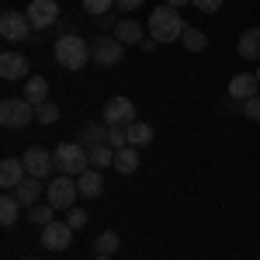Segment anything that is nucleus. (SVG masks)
Masks as SVG:
<instances>
[{"mask_svg": "<svg viewBox=\"0 0 260 260\" xmlns=\"http://www.w3.org/2000/svg\"><path fill=\"white\" fill-rule=\"evenodd\" d=\"M180 35H184V21H180L177 7L160 4V7L149 14V39H156V42H180Z\"/></svg>", "mask_w": 260, "mask_h": 260, "instance_id": "f257e3e1", "label": "nucleus"}, {"mask_svg": "<svg viewBox=\"0 0 260 260\" xmlns=\"http://www.w3.org/2000/svg\"><path fill=\"white\" fill-rule=\"evenodd\" d=\"M52 56L62 70H83L90 62V45L80 35H59L56 45H52Z\"/></svg>", "mask_w": 260, "mask_h": 260, "instance_id": "f03ea898", "label": "nucleus"}, {"mask_svg": "<svg viewBox=\"0 0 260 260\" xmlns=\"http://www.w3.org/2000/svg\"><path fill=\"white\" fill-rule=\"evenodd\" d=\"M52 156H56V167L66 177H80L83 170H90V153L83 149L80 142H59L52 149Z\"/></svg>", "mask_w": 260, "mask_h": 260, "instance_id": "7ed1b4c3", "label": "nucleus"}, {"mask_svg": "<svg viewBox=\"0 0 260 260\" xmlns=\"http://www.w3.org/2000/svg\"><path fill=\"white\" fill-rule=\"evenodd\" d=\"M35 121V104L24 98H4L0 101V125L4 128H24Z\"/></svg>", "mask_w": 260, "mask_h": 260, "instance_id": "20e7f679", "label": "nucleus"}, {"mask_svg": "<svg viewBox=\"0 0 260 260\" xmlns=\"http://www.w3.org/2000/svg\"><path fill=\"white\" fill-rule=\"evenodd\" d=\"M77 180L73 177H56V180H49V187H45V201L52 205V208H73V201H77Z\"/></svg>", "mask_w": 260, "mask_h": 260, "instance_id": "39448f33", "label": "nucleus"}, {"mask_svg": "<svg viewBox=\"0 0 260 260\" xmlns=\"http://www.w3.org/2000/svg\"><path fill=\"white\" fill-rule=\"evenodd\" d=\"M136 121V104L128 98H111L104 104V125L108 128H128Z\"/></svg>", "mask_w": 260, "mask_h": 260, "instance_id": "423d86ee", "label": "nucleus"}, {"mask_svg": "<svg viewBox=\"0 0 260 260\" xmlns=\"http://www.w3.org/2000/svg\"><path fill=\"white\" fill-rule=\"evenodd\" d=\"M73 233H77V229H73L70 222H56L52 219L49 225H42V246L52 250V253H62V250L73 243Z\"/></svg>", "mask_w": 260, "mask_h": 260, "instance_id": "0eeeda50", "label": "nucleus"}, {"mask_svg": "<svg viewBox=\"0 0 260 260\" xmlns=\"http://www.w3.org/2000/svg\"><path fill=\"white\" fill-rule=\"evenodd\" d=\"M121 56H125V45H121L115 35H101L94 45H90V59L98 66H118Z\"/></svg>", "mask_w": 260, "mask_h": 260, "instance_id": "6e6552de", "label": "nucleus"}, {"mask_svg": "<svg viewBox=\"0 0 260 260\" xmlns=\"http://www.w3.org/2000/svg\"><path fill=\"white\" fill-rule=\"evenodd\" d=\"M0 35L7 42H24L31 35V21L28 14H18V11H4L0 14Z\"/></svg>", "mask_w": 260, "mask_h": 260, "instance_id": "1a4fd4ad", "label": "nucleus"}, {"mask_svg": "<svg viewBox=\"0 0 260 260\" xmlns=\"http://www.w3.org/2000/svg\"><path fill=\"white\" fill-rule=\"evenodd\" d=\"M24 14L31 21V28H52L59 21V4L56 0H31Z\"/></svg>", "mask_w": 260, "mask_h": 260, "instance_id": "9d476101", "label": "nucleus"}, {"mask_svg": "<svg viewBox=\"0 0 260 260\" xmlns=\"http://www.w3.org/2000/svg\"><path fill=\"white\" fill-rule=\"evenodd\" d=\"M24 170H28V177H45L52 167H56V156H49L45 149H39V146H31V149H24Z\"/></svg>", "mask_w": 260, "mask_h": 260, "instance_id": "9b49d317", "label": "nucleus"}, {"mask_svg": "<svg viewBox=\"0 0 260 260\" xmlns=\"http://www.w3.org/2000/svg\"><path fill=\"white\" fill-rule=\"evenodd\" d=\"M0 77L4 80H24L28 77V59L21 52H14V49H7L0 56Z\"/></svg>", "mask_w": 260, "mask_h": 260, "instance_id": "f8f14e48", "label": "nucleus"}, {"mask_svg": "<svg viewBox=\"0 0 260 260\" xmlns=\"http://www.w3.org/2000/svg\"><path fill=\"white\" fill-rule=\"evenodd\" d=\"M42 194H45V184H42V177H24L14 187V198L21 201V208H31V205H39Z\"/></svg>", "mask_w": 260, "mask_h": 260, "instance_id": "ddd939ff", "label": "nucleus"}, {"mask_svg": "<svg viewBox=\"0 0 260 260\" xmlns=\"http://www.w3.org/2000/svg\"><path fill=\"white\" fill-rule=\"evenodd\" d=\"M24 177H28V170H24V160H14V156H7V160L0 163V187L14 191V187H18Z\"/></svg>", "mask_w": 260, "mask_h": 260, "instance_id": "4468645a", "label": "nucleus"}, {"mask_svg": "<svg viewBox=\"0 0 260 260\" xmlns=\"http://www.w3.org/2000/svg\"><path fill=\"white\" fill-rule=\"evenodd\" d=\"M257 87H260L257 73H240V77L229 80V94L236 101H250V98H257Z\"/></svg>", "mask_w": 260, "mask_h": 260, "instance_id": "2eb2a0df", "label": "nucleus"}, {"mask_svg": "<svg viewBox=\"0 0 260 260\" xmlns=\"http://www.w3.org/2000/svg\"><path fill=\"white\" fill-rule=\"evenodd\" d=\"M101 187H104V177H101V170H83L80 177H77V191H80V198H101Z\"/></svg>", "mask_w": 260, "mask_h": 260, "instance_id": "dca6fc26", "label": "nucleus"}, {"mask_svg": "<svg viewBox=\"0 0 260 260\" xmlns=\"http://www.w3.org/2000/svg\"><path fill=\"white\" fill-rule=\"evenodd\" d=\"M236 52H240L243 59H250V62H260V28H246V31H243Z\"/></svg>", "mask_w": 260, "mask_h": 260, "instance_id": "f3484780", "label": "nucleus"}, {"mask_svg": "<svg viewBox=\"0 0 260 260\" xmlns=\"http://www.w3.org/2000/svg\"><path fill=\"white\" fill-rule=\"evenodd\" d=\"M115 39L121 45H142V24L139 21H115Z\"/></svg>", "mask_w": 260, "mask_h": 260, "instance_id": "a211bd4d", "label": "nucleus"}, {"mask_svg": "<svg viewBox=\"0 0 260 260\" xmlns=\"http://www.w3.org/2000/svg\"><path fill=\"white\" fill-rule=\"evenodd\" d=\"M24 101L28 104H45L49 101V80L45 77H28L24 80Z\"/></svg>", "mask_w": 260, "mask_h": 260, "instance_id": "6ab92c4d", "label": "nucleus"}, {"mask_svg": "<svg viewBox=\"0 0 260 260\" xmlns=\"http://www.w3.org/2000/svg\"><path fill=\"white\" fill-rule=\"evenodd\" d=\"M125 136H128V146H149L153 142V125H146V121H132L128 128H125Z\"/></svg>", "mask_w": 260, "mask_h": 260, "instance_id": "aec40b11", "label": "nucleus"}, {"mask_svg": "<svg viewBox=\"0 0 260 260\" xmlns=\"http://www.w3.org/2000/svg\"><path fill=\"white\" fill-rule=\"evenodd\" d=\"M115 170L118 174H136L139 170V153H136V146H125L115 153Z\"/></svg>", "mask_w": 260, "mask_h": 260, "instance_id": "412c9836", "label": "nucleus"}, {"mask_svg": "<svg viewBox=\"0 0 260 260\" xmlns=\"http://www.w3.org/2000/svg\"><path fill=\"white\" fill-rule=\"evenodd\" d=\"M90 153V167L94 170H104V167H115V149L108 146V142H101V146H94V149H87Z\"/></svg>", "mask_w": 260, "mask_h": 260, "instance_id": "4be33fe9", "label": "nucleus"}, {"mask_svg": "<svg viewBox=\"0 0 260 260\" xmlns=\"http://www.w3.org/2000/svg\"><path fill=\"white\" fill-rule=\"evenodd\" d=\"M118 246H121V243H118V233H115V229H104L98 240H94V253H101V257H111Z\"/></svg>", "mask_w": 260, "mask_h": 260, "instance_id": "5701e85b", "label": "nucleus"}, {"mask_svg": "<svg viewBox=\"0 0 260 260\" xmlns=\"http://www.w3.org/2000/svg\"><path fill=\"white\" fill-rule=\"evenodd\" d=\"M18 215H21V201L14 198V194H4V198H0V222H4V225H14Z\"/></svg>", "mask_w": 260, "mask_h": 260, "instance_id": "b1692460", "label": "nucleus"}, {"mask_svg": "<svg viewBox=\"0 0 260 260\" xmlns=\"http://www.w3.org/2000/svg\"><path fill=\"white\" fill-rule=\"evenodd\" d=\"M180 45L187 49V52H201L205 45H208V35L198 31V28H184V35H180Z\"/></svg>", "mask_w": 260, "mask_h": 260, "instance_id": "393cba45", "label": "nucleus"}, {"mask_svg": "<svg viewBox=\"0 0 260 260\" xmlns=\"http://www.w3.org/2000/svg\"><path fill=\"white\" fill-rule=\"evenodd\" d=\"M77 142H80L83 149H94V146H101V142H104V128L90 121V125H83V132H80V139H77Z\"/></svg>", "mask_w": 260, "mask_h": 260, "instance_id": "a878e982", "label": "nucleus"}, {"mask_svg": "<svg viewBox=\"0 0 260 260\" xmlns=\"http://www.w3.org/2000/svg\"><path fill=\"white\" fill-rule=\"evenodd\" d=\"M35 121H42V125H56V121H59V104H52V101L35 104Z\"/></svg>", "mask_w": 260, "mask_h": 260, "instance_id": "bb28decb", "label": "nucleus"}, {"mask_svg": "<svg viewBox=\"0 0 260 260\" xmlns=\"http://www.w3.org/2000/svg\"><path fill=\"white\" fill-rule=\"evenodd\" d=\"M52 212H56V208H52L49 201H45V205L39 201V205H31V208H28V219L42 229V225H49V222H52Z\"/></svg>", "mask_w": 260, "mask_h": 260, "instance_id": "cd10ccee", "label": "nucleus"}, {"mask_svg": "<svg viewBox=\"0 0 260 260\" xmlns=\"http://www.w3.org/2000/svg\"><path fill=\"white\" fill-rule=\"evenodd\" d=\"M115 7V0H83V11L94 18H108V11Z\"/></svg>", "mask_w": 260, "mask_h": 260, "instance_id": "c85d7f7f", "label": "nucleus"}, {"mask_svg": "<svg viewBox=\"0 0 260 260\" xmlns=\"http://www.w3.org/2000/svg\"><path fill=\"white\" fill-rule=\"evenodd\" d=\"M104 142L118 153V149H125V146H128V136H125V128H108V132H104Z\"/></svg>", "mask_w": 260, "mask_h": 260, "instance_id": "c756f323", "label": "nucleus"}, {"mask_svg": "<svg viewBox=\"0 0 260 260\" xmlns=\"http://www.w3.org/2000/svg\"><path fill=\"white\" fill-rule=\"evenodd\" d=\"M87 219H90V215H87L83 208H66V222H70L73 229H83V225H87Z\"/></svg>", "mask_w": 260, "mask_h": 260, "instance_id": "7c9ffc66", "label": "nucleus"}, {"mask_svg": "<svg viewBox=\"0 0 260 260\" xmlns=\"http://www.w3.org/2000/svg\"><path fill=\"white\" fill-rule=\"evenodd\" d=\"M243 115L250 121H260V98H250V101H243Z\"/></svg>", "mask_w": 260, "mask_h": 260, "instance_id": "2f4dec72", "label": "nucleus"}, {"mask_svg": "<svg viewBox=\"0 0 260 260\" xmlns=\"http://www.w3.org/2000/svg\"><path fill=\"white\" fill-rule=\"evenodd\" d=\"M191 4H194L198 11H205V14H215V11L222 7V0H191Z\"/></svg>", "mask_w": 260, "mask_h": 260, "instance_id": "473e14b6", "label": "nucleus"}, {"mask_svg": "<svg viewBox=\"0 0 260 260\" xmlns=\"http://www.w3.org/2000/svg\"><path fill=\"white\" fill-rule=\"evenodd\" d=\"M115 4H118L121 11H136V7H142L146 0H115Z\"/></svg>", "mask_w": 260, "mask_h": 260, "instance_id": "72a5a7b5", "label": "nucleus"}, {"mask_svg": "<svg viewBox=\"0 0 260 260\" xmlns=\"http://www.w3.org/2000/svg\"><path fill=\"white\" fill-rule=\"evenodd\" d=\"M139 49H146V52H153V49H156V39H142V45Z\"/></svg>", "mask_w": 260, "mask_h": 260, "instance_id": "f704fd0d", "label": "nucleus"}, {"mask_svg": "<svg viewBox=\"0 0 260 260\" xmlns=\"http://www.w3.org/2000/svg\"><path fill=\"white\" fill-rule=\"evenodd\" d=\"M163 4H170V7H180V4H184V0H163Z\"/></svg>", "mask_w": 260, "mask_h": 260, "instance_id": "c9c22d12", "label": "nucleus"}, {"mask_svg": "<svg viewBox=\"0 0 260 260\" xmlns=\"http://www.w3.org/2000/svg\"><path fill=\"white\" fill-rule=\"evenodd\" d=\"M94 260H111V257H101V253H98V257H94Z\"/></svg>", "mask_w": 260, "mask_h": 260, "instance_id": "e433bc0d", "label": "nucleus"}, {"mask_svg": "<svg viewBox=\"0 0 260 260\" xmlns=\"http://www.w3.org/2000/svg\"><path fill=\"white\" fill-rule=\"evenodd\" d=\"M257 80H260V70H257Z\"/></svg>", "mask_w": 260, "mask_h": 260, "instance_id": "4c0bfd02", "label": "nucleus"}, {"mask_svg": "<svg viewBox=\"0 0 260 260\" xmlns=\"http://www.w3.org/2000/svg\"><path fill=\"white\" fill-rule=\"evenodd\" d=\"M257 21H260V14H257Z\"/></svg>", "mask_w": 260, "mask_h": 260, "instance_id": "58836bf2", "label": "nucleus"}]
</instances>
